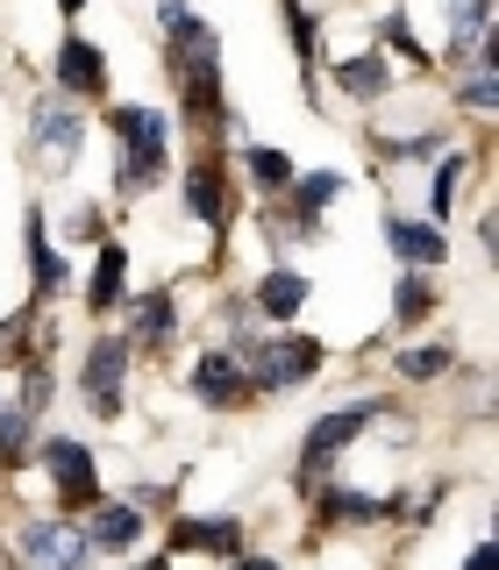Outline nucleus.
<instances>
[{
    "label": "nucleus",
    "mask_w": 499,
    "mask_h": 570,
    "mask_svg": "<svg viewBox=\"0 0 499 570\" xmlns=\"http://www.w3.org/2000/svg\"><path fill=\"white\" fill-rule=\"evenodd\" d=\"M157 29H165V65L178 79V100H186L193 121H236L228 115V94H222V36H214L200 14L186 8V0H157Z\"/></svg>",
    "instance_id": "nucleus-1"
},
{
    "label": "nucleus",
    "mask_w": 499,
    "mask_h": 570,
    "mask_svg": "<svg viewBox=\"0 0 499 570\" xmlns=\"http://www.w3.org/2000/svg\"><path fill=\"white\" fill-rule=\"evenodd\" d=\"M107 129L121 142V193H150L165 186V157H172V121L143 100H121L107 115Z\"/></svg>",
    "instance_id": "nucleus-2"
},
{
    "label": "nucleus",
    "mask_w": 499,
    "mask_h": 570,
    "mask_svg": "<svg viewBox=\"0 0 499 570\" xmlns=\"http://www.w3.org/2000/svg\"><path fill=\"white\" fill-rule=\"evenodd\" d=\"M371 421H385V400H350V406H335V414H321L307 428V442H300V478H321L335 456H350V442L364 435Z\"/></svg>",
    "instance_id": "nucleus-3"
},
{
    "label": "nucleus",
    "mask_w": 499,
    "mask_h": 570,
    "mask_svg": "<svg viewBox=\"0 0 499 570\" xmlns=\"http://www.w3.org/2000/svg\"><path fill=\"white\" fill-rule=\"evenodd\" d=\"M14 557H22V570H86L94 549L65 513H36V521L14 528Z\"/></svg>",
    "instance_id": "nucleus-4"
},
{
    "label": "nucleus",
    "mask_w": 499,
    "mask_h": 570,
    "mask_svg": "<svg viewBox=\"0 0 499 570\" xmlns=\"http://www.w3.org/2000/svg\"><path fill=\"white\" fill-rule=\"evenodd\" d=\"M129 335H100V343H86V364H79V392L86 406H94L100 421L121 414V379H129Z\"/></svg>",
    "instance_id": "nucleus-5"
},
{
    "label": "nucleus",
    "mask_w": 499,
    "mask_h": 570,
    "mask_svg": "<svg viewBox=\"0 0 499 570\" xmlns=\"http://www.w3.org/2000/svg\"><path fill=\"white\" fill-rule=\"evenodd\" d=\"M79 142H86V121L71 115V100H36V115H29V150L43 157L50 171H71L79 165Z\"/></svg>",
    "instance_id": "nucleus-6"
},
{
    "label": "nucleus",
    "mask_w": 499,
    "mask_h": 570,
    "mask_svg": "<svg viewBox=\"0 0 499 570\" xmlns=\"http://www.w3.org/2000/svg\"><path fill=\"white\" fill-rule=\"evenodd\" d=\"M36 463L50 471V485L65 492V507H94V450L86 442H71V435H50V442H36Z\"/></svg>",
    "instance_id": "nucleus-7"
},
{
    "label": "nucleus",
    "mask_w": 499,
    "mask_h": 570,
    "mask_svg": "<svg viewBox=\"0 0 499 570\" xmlns=\"http://www.w3.org/2000/svg\"><path fill=\"white\" fill-rule=\"evenodd\" d=\"M385 249L407 264V272H428V264L450 257V236L436 222H414V214H385Z\"/></svg>",
    "instance_id": "nucleus-8"
},
{
    "label": "nucleus",
    "mask_w": 499,
    "mask_h": 570,
    "mask_svg": "<svg viewBox=\"0 0 499 570\" xmlns=\"http://www.w3.org/2000/svg\"><path fill=\"white\" fill-rule=\"evenodd\" d=\"M50 79H58L65 94H107V58H100V43H86V36H65L58 58H50Z\"/></svg>",
    "instance_id": "nucleus-9"
},
{
    "label": "nucleus",
    "mask_w": 499,
    "mask_h": 570,
    "mask_svg": "<svg viewBox=\"0 0 499 570\" xmlns=\"http://www.w3.org/2000/svg\"><path fill=\"white\" fill-rule=\"evenodd\" d=\"M186 207H193V222L228 228V214H236V193H228V171L214 165V157H200V165L186 171Z\"/></svg>",
    "instance_id": "nucleus-10"
},
{
    "label": "nucleus",
    "mask_w": 499,
    "mask_h": 570,
    "mask_svg": "<svg viewBox=\"0 0 499 570\" xmlns=\"http://www.w3.org/2000/svg\"><path fill=\"white\" fill-rule=\"evenodd\" d=\"M193 392H200V406H243L257 385L243 379V364L228 350H207L200 364H193Z\"/></svg>",
    "instance_id": "nucleus-11"
},
{
    "label": "nucleus",
    "mask_w": 499,
    "mask_h": 570,
    "mask_svg": "<svg viewBox=\"0 0 499 570\" xmlns=\"http://www.w3.org/2000/svg\"><path fill=\"white\" fill-rule=\"evenodd\" d=\"M79 534H86V549H94V557H100V549H107V557H121V549L143 542V513L129 507V499H107V507H94V521H86Z\"/></svg>",
    "instance_id": "nucleus-12"
},
{
    "label": "nucleus",
    "mask_w": 499,
    "mask_h": 570,
    "mask_svg": "<svg viewBox=\"0 0 499 570\" xmlns=\"http://www.w3.org/2000/svg\"><path fill=\"white\" fill-rule=\"evenodd\" d=\"M22 249H29V285H36V299H58L65 285H71V264L50 249L43 214H36V207H29V222H22Z\"/></svg>",
    "instance_id": "nucleus-13"
},
{
    "label": "nucleus",
    "mask_w": 499,
    "mask_h": 570,
    "mask_svg": "<svg viewBox=\"0 0 499 570\" xmlns=\"http://www.w3.org/2000/svg\"><path fill=\"white\" fill-rule=\"evenodd\" d=\"M343 186L350 178L343 171H307V178H293V228H285V236H314V222H321V207L329 200H343Z\"/></svg>",
    "instance_id": "nucleus-14"
},
{
    "label": "nucleus",
    "mask_w": 499,
    "mask_h": 570,
    "mask_svg": "<svg viewBox=\"0 0 499 570\" xmlns=\"http://www.w3.org/2000/svg\"><path fill=\"white\" fill-rule=\"evenodd\" d=\"M172 328H178V307H172V293H143L129 299V350H165L172 343Z\"/></svg>",
    "instance_id": "nucleus-15"
},
{
    "label": "nucleus",
    "mask_w": 499,
    "mask_h": 570,
    "mask_svg": "<svg viewBox=\"0 0 499 570\" xmlns=\"http://www.w3.org/2000/svg\"><path fill=\"white\" fill-rule=\"evenodd\" d=\"M314 513H321V521H343V528H364V521L400 513V499H371V492H356V485H321Z\"/></svg>",
    "instance_id": "nucleus-16"
},
{
    "label": "nucleus",
    "mask_w": 499,
    "mask_h": 570,
    "mask_svg": "<svg viewBox=\"0 0 499 570\" xmlns=\"http://www.w3.org/2000/svg\"><path fill=\"white\" fill-rule=\"evenodd\" d=\"M121 299H129V249H121V243H100L94 278H86V307L107 314V307H121Z\"/></svg>",
    "instance_id": "nucleus-17"
},
{
    "label": "nucleus",
    "mask_w": 499,
    "mask_h": 570,
    "mask_svg": "<svg viewBox=\"0 0 499 570\" xmlns=\"http://www.w3.org/2000/svg\"><path fill=\"white\" fill-rule=\"evenodd\" d=\"M442 22H450V43H442V58L463 65V50L492 36V0H450V8H442Z\"/></svg>",
    "instance_id": "nucleus-18"
},
{
    "label": "nucleus",
    "mask_w": 499,
    "mask_h": 570,
    "mask_svg": "<svg viewBox=\"0 0 499 570\" xmlns=\"http://www.w3.org/2000/svg\"><path fill=\"white\" fill-rule=\"evenodd\" d=\"M264 321H293L300 307H307V278L293 272V264H278V272H264L257 278V299H250Z\"/></svg>",
    "instance_id": "nucleus-19"
},
{
    "label": "nucleus",
    "mask_w": 499,
    "mask_h": 570,
    "mask_svg": "<svg viewBox=\"0 0 499 570\" xmlns=\"http://www.w3.org/2000/svg\"><path fill=\"white\" fill-rule=\"evenodd\" d=\"M172 549H207V557H243V521H228V513H222V521H193V513H186V521L172 528Z\"/></svg>",
    "instance_id": "nucleus-20"
},
{
    "label": "nucleus",
    "mask_w": 499,
    "mask_h": 570,
    "mask_svg": "<svg viewBox=\"0 0 499 570\" xmlns=\"http://www.w3.org/2000/svg\"><path fill=\"white\" fill-rule=\"evenodd\" d=\"M335 86H343L350 100H379L392 86V58H379V50H356V58H335Z\"/></svg>",
    "instance_id": "nucleus-21"
},
{
    "label": "nucleus",
    "mask_w": 499,
    "mask_h": 570,
    "mask_svg": "<svg viewBox=\"0 0 499 570\" xmlns=\"http://www.w3.org/2000/svg\"><path fill=\"white\" fill-rule=\"evenodd\" d=\"M243 165H250V178H257L264 193H285V186L300 178V165H293L285 150H272V142H250V150H243Z\"/></svg>",
    "instance_id": "nucleus-22"
},
{
    "label": "nucleus",
    "mask_w": 499,
    "mask_h": 570,
    "mask_svg": "<svg viewBox=\"0 0 499 570\" xmlns=\"http://www.w3.org/2000/svg\"><path fill=\"white\" fill-rule=\"evenodd\" d=\"M450 364H457V350H450V343H421V350H400V364H392V371L421 385V379H442Z\"/></svg>",
    "instance_id": "nucleus-23"
},
{
    "label": "nucleus",
    "mask_w": 499,
    "mask_h": 570,
    "mask_svg": "<svg viewBox=\"0 0 499 570\" xmlns=\"http://www.w3.org/2000/svg\"><path fill=\"white\" fill-rule=\"evenodd\" d=\"M36 442V414H22V406H0V463H22Z\"/></svg>",
    "instance_id": "nucleus-24"
},
{
    "label": "nucleus",
    "mask_w": 499,
    "mask_h": 570,
    "mask_svg": "<svg viewBox=\"0 0 499 570\" xmlns=\"http://www.w3.org/2000/svg\"><path fill=\"white\" fill-rule=\"evenodd\" d=\"M428 307H436V285H428V272H407L400 293H392V321H421Z\"/></svg>",
    "instance_id": "nucleus-25"
},
{
    "label": "nucleus",
    "mask_w": 499,
    "mask_h": 570,
    "mask_svg": "<svg viewBox=\"0 0 499 570\" xmlns=\"http://www.w3.org/2000/svg\"><path fill=\"white\" fill-rule=\"evenodd\" d=\"M463 171H471L463 157H442V165H436V186H428V214H436V222L457 207V193H463Z\"/></svg>",
    "instance_id": "nucleus-26"
},
{
    "label": "nucleus",
    "mask_w": 499,
    "mask_h": 570,
    "mask_svg": "<svg viewBox=\"0 0 499 570\" xmlns=\"http://www.w3.org/2000/svg\"><path fill=\"white\" fill-rule=\"evenodd\" d=\"M285 8V22H293V50H300V71L314 79V58H321V43H314V14L300 8V0H278Z\"/></svg>",
    "instance_id": "nucleus-27"
},
{
    "label": "nucleus",
    "mask_w": 499,
    "mask_h": 570,
    "mask_svg": "<svg viewBox=\"0 0 499 570\" xmlns=\"http://www.w3.org/2000/svg\"><path fill=\"white\" fill-rule=\"evenodd\" d=\"M492 71L499 65H471V79H463V107L471 115H492Z\"/></svg>",
    "instance_id": "nucleus-28"
},
{
    "label": "nucleus",
    "mask_w": 499,
    "mask_h": 570,
    "mask_svg": "<svg viewBox=\"0 0 499 570\" xmlns=\"http://www.w3.org/2000/svg\"><path fill=\"white\" fill-rule=\"evenodd\" d=\"M379 36H385L392 50H400V58H421V43L407 36V22H400V14H385V22H379Z\"/></svg>",
    "instance_id": "nucleus-29"
},
{
    "label": "nucleus",
    "mask_w": 499,
    "mask_h": 570,
    "mask_svg": "<svg viewBox=\"0 0 499 570\" xmlns=\"http://www.w3.org/2000/svg\"><path fill=\"white\" fill-rule=\"evenodd\" d=\"M71 236L94 243V236H100V207H79V214H71Z\"/></svg>",
    "instance_id": "nucleus-30"
},
{
    "label": "nucleus",
    "mask_w": 499,
    "mask_h": 570,
    "mask_svg": "<svg viewBox=\"0 0 499 570\" xmlns=\"http://www.w3.org/2000/svg\"><path fill=\"white\" fill-rule=\"evenodd\" d=\"M463 570H499V557H492L486 542H478V549H471V563H463Z\"/></svg>",
    "instance_id": "nucleus-31"
},
{
    "label": "nucleus",
    "mask_w": 499,
    "mask_h": 570,
    "mask_svg": "<svg viewBox=\"0 0 499 570\" xmlns=\"http://www.w3.org/2000/svg\"><path fill=\"white\" fill-rule=\"evenodd\" d=\"M228 570H278L272 557H228Z\"/></svg>",
    "instance_id": "nucleus-32"
},
{
    "label": "nucleus",
    "mask_w": 499,
    "mask_h": 570,
    "mask_svg": "<svg viewBox=\"0 0 499 570\" xmlns=\"http://www.w3.org/2000/svg\"><path fill=\"white\" fill-rule=\"evenodd\" d=\"M86 8V0H58V14H79Z\"/></svg>",
    "instance_id": "nucleus-33"
},
{
    "label": "nucleus",
    "mask_w": 499,
    "mask_h": 570,
    "mask_svg": "<svg viewBox=\"0 0 499 570\" xmlns=\"http://www.w3.org/2000/svg\"><path fill=\"white\" fill-rule=\"evenodd\" d=\"M136 570H165V557H150V563H136Z\"/></svg>",
    "instance_id": "nucleus-34"
}]
</instances>
